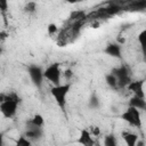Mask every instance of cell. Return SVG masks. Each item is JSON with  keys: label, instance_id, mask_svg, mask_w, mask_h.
<instances>
[{"label": "cell", "instance_id": "cell-15", "mask_svg": "<svg viewBox=\"0 0 146 146\" xmlns=\"http://www.w3.org/2000/svg\"><path fill=\"white\" fill-rule=\"evenodd\" d=\"M104 79H105V82H106V84H107L108 88H111V89H113V90H117V89H119L116 76H115L111 71L107 72V73H105Z\"/></svg>", "mask_w": 146, "mask_h": 146}, {"label": "cell", "instance_id": "cell-24", "mask_svg": "<svg viewBox=\"0 0 146 146\" xmlns=\"http://www.w3.org/2000/svg\"><path fill=\"white\" fill-rule=\"evenodd\" d=\"M72 76H73V71H72L71 68H66V70L64 71V78H65L67 81H70Z\"/></svg>", "mask_w": 146, "mask_h": 146}, {"label": "cell", "instance_id": "cell-13", "mask_svg": "<svg viewBox=\"0 0 146 146\" xmlns=\"http://www.w3.org/2000/svg\"><path fill=\"white\" fill-rule=\"evenodd\" d=\"M121 137L122 139L124 140V143L128 145V146H136L138 139H139V136L132 131H128V130H124L122 131L121 133Z\"/></svg>", "mask_w": 146, "mask_h": 146}, {"label": "cell", "instance_id": "cell-23", "mask_svg": "<svg viewBox=\"0 0 146 146\" xmlns=\"http://www.w3.org/2000/svg\"><path fill=\"white\" fill-rule=\"evenodd\" d=\"M89 130H90V132L92 133L94 137H98L100 135V128L97 127V125H90L89 127Z\"/></svg>", "mask_w": 146, "mask_h": 146}, {"label": "cell", "instance_id": "cell-2", "mask_svg": "<svg viewBox=\"0 0 146 146\" xmlns=\"http://www.w3.org/2000/svg\"><path fill=\"white\" fill-rule=\"evenodd\" d=\"M72 88V83L71 82H66V83H59L56 86H52L49 89V92L51 95V97L55 99L57 106L65 113V108H66V100H67V96L71 91Z\"/></svg>", "mask_w": 146, "mask_h": 146}, {"label": "cell", "instance_id": "cell-4", "mask_svg": "<svg viewBox=\"0 0 146 146\" xmlns=\"http://www.w3.org/2000/svg\"><path fill=\"white\" fill-rule=\"evenodd\" d=\"M26 72L27 75L32 82V84L38 89L41 90L42 86H43V81L44 79V70L42 68V66L38 65V64H29L26 66Z\"/></svg>", "mask_w": 146, "mask_h": 146}, {"label": "cell", "instance_id": "cell-16", "mask_svg": "<svg viewBox=\"0 0 146 146\" xmlns=\"http://www.w3.org/2000/svg\"><path fill=\"white\" fill-rule=\"evenodd\" d=\"M38 10V3L34 1V0H30L25 3L24 8H23V11L26 14V15H34Z\"/></svg>", "mask_w": 146, "mask_h": 146}, {"label": "cell", "instance_id": "cell-10", "mask_svg": "<svg viewBox=\"0 0 146 146\" xmlns=\"http://www.w3.org/2000/svg\"><path fill=\"white\" fill-rule=\"evenodd\" d=\"M130 13H141L146 10V0H130L123 8Z\"/></svg>", "mask_w": 146, "mask_h": 146}, {"label": "cell", "instance_id": "cell-3", "mask_svg": "<svg viewBox=\"0 0 146 146\" xmlns=\"http://www.w3.org/2000/svg\"><path fill=\"white\" fill-rule=\"evenodd\" d=\"M120 117L127 122L129 125L136 128V129H141L143 127V121H141V111L133 106H129L125 108V111L120 115Z\"/></svg>", "mask_w": 146, "mask_h": 146}, {"label": "cell", "instance_id": "cell-22", "mask_svg": "<svg viewBox=\"0 0 146 146\" xmlns=\"http://www.w3.org/2000/svg\"><path fill=\"white\" fill-rule=\"evenodd\" d=\"M47 32L49 35H55L58 32V26L55 23H49L47 26Z\"/></svg>", "mask_w": 146, "mask_h": 146}, {"label": "cell", "instance_id": "cell-11", "mask_svg": "<svg viewBox=\"0 0 146 146\" xmlns=\"http://www.w3.org/2000/svg\"><path fill=\"white\" fill-rule=\"evenodd\" d=\"M78 143L83 145V146H92L95 144L94 136L90 132L89 128H84V129H82L80 131V136L78 138Z\"/></svg>", "mask_w": 146, "mask_h": 146}, {"label": "cell", "instance_id": "cell-18", "mask_svg": "<svg viewBox=\"0 0 146 146\" xmlns=\"http://www.w3.org/2000/svg\"><path fill=\"white\" fill-rule=\"evenodd\" d=\"M27 123L33 124V125H36V127H43V125H44V117H43L42 114L36 113V114H34V115L27 121Z\"/></svg>", "mask_w": 146, "mask_h": 146}, {"label": "cell", "instance_id": "cell-19", "mask_svg": "<svg viewBox=\"0 0 146 146\" xmlns=\"http://www.w3.org/2000/svg\"><path fill=\"white\" fill-rule=\"evenodd\" d=\"M104 145L105 146H116L117 145V139L114 133H108L104 137Z\"/></svg>", "mask_w": 146, "mask_h": 146}, {"label": "cell", "instance_id": "cell-1", "mask_svg": "<svg viewBox=\"0 0 146 146\" xmlns=\"http://www.w3.org/2000/svg\"><path fill=\"white\" fill-rule=\"evenodd\" d=\"M21 103V97L11 91V92H1L0 95V112L3 117L13 119L17 114L18 105Z\"/></svg>", "mask_w": 146, "mask_h": 146}, {"label": "cell", "instance_id": "cell-8", "mask_svg": "<svg viewBox=\"0 0 146 146\" xmlns=\"http://www.w3.org/2000/svg\"><path fill=\"white\" fill-rule=\"evenodd\" d=\"M104 52L112 57V58H116V59H122V46L119 42H110L105 46L104 48Z\"/></svg>", "mask_w": 146, "mask_h": 146}, {"label": "cell", "instance_id": "cell-7", "mask_svg": "<svg viewBox=\"0 0 146 146\" xmlns=\"http://www.w3.org/2000/svg\"><path fill=\"white\" fill-rule=\"evenodd\" d=\"M43 127H36L30 123H26L25 130H24V135L32 141V143H36L39 141L42 137H43Z\"/></svg>", "mask_w": 146, "mask_h": 146}, {"label": "cell", "instance_id": "cell-6", "mask_svg": "<svg viewBox=\"0 0 146 146\" xmlns=\"http://www.w3.org/2000/svg\"><path fill=\"white\" fill-rule=\"evenodd\" d=\"M44 79L49 81L52 86L62 83V70H60V63L54 62L49 64L44 68Z\"/></svg>", "mask_w": 146, "mask_h": 146}, {"label": "cell", "instance_id": "cell-12", "mask_svg": "<svg viewBox=\"0 0 146 146\" xmlns=\"http://www.w3.org/2000/svg\"><path fill=\"white\" fill-rule=\"evenodd\" d=\"M128 105L133 106V107L138 108L139 111L146 112V97H138V96L132 95V97L129 99Z\"/></svg>", "mask_w": 146, "mask_h": 146}, {"label": "cell", "instance_id": "cell-20", "mask_svg": "<svg viewBox=\"0 0 146 146\" xmlns=\"http://www.w3.org/2000/svg\"><path fill=\"white\" fill-rule=\"evenodd\" d=\"M15 144H16V146H31L33 143L23 133V135H21L17 138V140L15 141Z\"/></svg>", "mask_w": 146, "mask_h": 146}, {"label": "cell", "instance_id": "cell-21", "mask_svg": "<svg viewBox=\"0 0 146 146\" xmlns=\"http://www.w3.org/2000/svg\"><path fill=\"white\" fill-rule=\"evenodd\" d=\"M8 9H9V0H0V11L2 16L6 15Z\"/></svg>", "mask_w": 146, "mask_h": 146}, {"label": "cell", "instance_id": "cell-14", "mask_svg": "<svg viewBox=\"0 0 146 146\" xmlns=\"http://www.w3.org/2000/svg\"><path fill=\"white\" fill-rule=\"evenodd\" d=\"M137 41H138V43H139L143 58H144V60L146 62V29L141 30V31L137 34Z\"/></svg>", "mask_w": 146, "mask_h": 146}, {"label": "cell", "instance_id": "cell-17", "mask_svg": "<svg viewBox=\"0 0 146 146\" xmlns=\"http://www.w3.org/2000/svg\"><path fill=\"white\" fill-rule=\"evenodd\" d=\"M100 106V99L96 92H92L88 99V107L91 110H97Z\"/></svg>", "mask_w": 146, "mask_h": 146}, {"label": "cell", "instance_id": "cell-25", "mask_svg": "<svg viewBox=\"0 0 146 146\" xmlns=\"http://www.w3.org/2000/svg\"><path fill=\"white\" fill-rule=\"evenodd\" d=\"M64 1L70 3V5H76V3H80V2H82L84 0H64Z\"/></svg>", "mask_w": 146, "mask_h": 146}, {"label": "cell", "instance_id": "cell-9", "mask_svg": "<svg viewBox=\"0 0 146 146\" xmlns=\"http://www.w3.org/2000/svg\"><path fill=\"white\" fill-rule=\"evenodd\" d=\"M144 84H145V80L144 79H138V80H132L127 89L132 92V95L138 96V97H146L145 96V91H144Z\"/></svg>", "mask_w": 146, "mask_h": 146}, {"label": "cell", "instance_id": "cell-5", "mask_svg": "<svg viewBox=\"0 0 146 146\" xmlns=\"http://www.w3.org/2000/svg\"><path fill=\"white\" fill-rule=\"evenodd\" d=\"M111 72L116 76L119 89L127 88L128 84L132 81L130 67L127 66V65H124V64H122V65H120V66H116V67H113V68L111 70Z\"/></svg>", "mask_w": 146, "mask_h": 146}, {"label": "cell", "instance_id": "cell-26", "mask_svg": "<svg viewBox=\"0 0 146 146\" xmlns=\"http://www.w3.org/2000/svg\"><path fill=\"white\" fill-rule=\"evenodd\" d=\"M0 35H1V40L3 41L5 39H6V36H7V34L5 33V31H1V33H0Z\"/></svg>", "mask_w": 146, "mask_h": 146}]
</instances>
